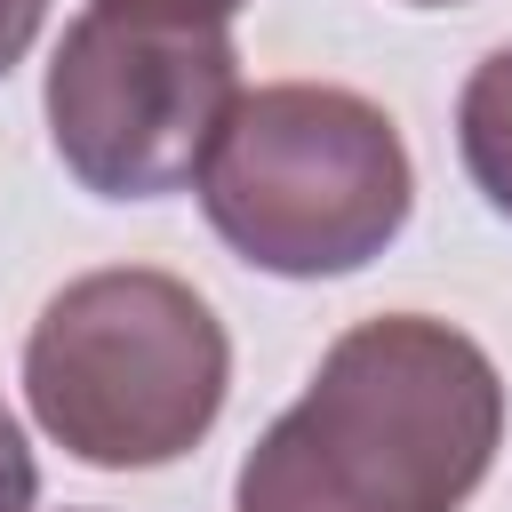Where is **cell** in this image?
<instances>
[{
	"label": "cell",
	"mask_w": 512,
	"mask_h": 512,
	"mask_svg": "<svg viewBox=\"0 0 512 512\" xmlns=\"http://www.w3.org/2000/svg\"><path fill=\"white\" fill-rule=\"evenodd\" d=\"M32 496H40V464L16 432V416L0 408V512H32Z\"/></svg>",
	"instance_id": "cell-6"
},
{
	"label": "cell",
	"mask_w": 512,
	"mask_h": 512,
	"mask_svg": "<svg viewBox=\"0 0 512 512\" xmlns=\"http://www.w3.org/2000/svg\"><path fill=\"white\" fill-rule=\"evenodd\" d=\"M40 104L56 160L96 200H160L200 184L240 104V56L208 16L96 0L64 24Z\"/></svg>",
	"instance_id": "cell-4"
},
{
	"label": "cell",
	"mask_w": 512,
	"mask_h": 512,
	"mask_svg": "<svg viewBox=\"0 0 512 512\" xmlns=\"http://www.w3.org/2000/svg\"><path fill=\"white\" fill-rule=\"evenodd\" d=\"M504 440L496 360L424 312L344 328L240 456L232 512H464Z\"/></svg>",
	"instance_id": "cell-1"
},
{
	"label": "cell",
	"mask_w": 512,
	"mask_h": 512,
	"mask_svg": "<svg viewBox=\"0 0 512 512\" xmlns=\"http://www.w3.org/2000/svg\"><path fill=\"white\" fill-rule=\"evenodd\" d=\"M232 392V344L208 296L152 264H112L64 280L24 336L32 424L96 464L152 472L208 440Z\"/></svg>",
	"instance_id": "cell-2"
},
{
	"label": "cell",
	"mask_w": 512,
	"mask_h": 512,
	"mask_svg": "<svg viewBox=\"0 0 512 512\" xmlns=\"http://www.w3.org/2000/svg\"><path fill=\"white\" fill-rule=\"evenodd\" d=\"M456 152H464V176L480 184V200L496 216H512V48L472 64V80L456 96Z\"/></svg>",
	"instance_id": "cell-5"
},
{
	"label": "cell",
	"mask_w": 512,
	"mask_h": 512,
	"mask_svg": "<svg viewBox=\"0 0 512 512\" xmlns=\"http://www.w3.org/2000/svg\"><path fill=\"white\" fill-rule=\"evenodd\" d=\"M40 24H48V0H0V72L24 64V48L40 40Z\"/></svg>",
	"instance_id": "cell-7"
},
{
	"label": "cell",
	"mask_w": 512,
	"mask_h": 512,
	"mask_svg": "<svg viewBox=\"0 0 512 512\" xmlns=\"http://www.w3.org/2000/svg\"><path fill=\"white\" fill-rule=\"evenodd\" d=\"M120 8H168V16H208V24H232V8H248V0H120Z\"/></svg>",
	"instance_id": "cell-8"
},
{
	"label": "cell",
	"mask_w": 512,
	"mask_h": 512,
	"mask_svg": "<svg viewBox=\"0 0 512 512\" xmlns=\"http://www.w3.org/2000/svg\"><path fill=\"white\" fill-rule=\"evenodd\" d=\"M416 8H448V0H416Z\"/></svg>",
	"instance_id": "cell-9"
},
{
	"label": "cell",
	"mask_w": 512,
	"mask_h": 512,
	"mask_svg": "<svg viewBox=\"0 0 512 512\" xmlns=\"http://www.w3.org/2000/svg\"><path fill=\"white\" fill-rule=\"evenodd\" d=\"M200 208L240 264L280 280H336L400 240L416 168L392 112L360 88L272 80L240 88L200 168Z\"/></svg>",
	"instance_id": "cell-3"
}]
</instances>
